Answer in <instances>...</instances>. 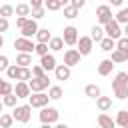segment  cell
Segmentation results:
<instances>
[{"instance_id": "cell-1", "label": "cell", "mask_w": 128, "mask_h": 128, "mask_svg": "<svg viewBox=\"0 0 128 128\" xmlns=\"http://www.w3.org/2000/svg\"><path fill=\"white\" fill-rule=\"evenodd\" d=\"M12 116H14V120H16V122H22V124H26V122L30 120V116H32V106H30V104L14 106V112H12Z\"/></svg>"}, {"instance_id": "cell-2", "label": "cell", "mask_w": 128, "mask_h": 128, "mask_svg": "<svg viewBox=\"0 0 128 128\" xmlns=\"http://www.w3.org/2000/svg\"><path fill=\"white\" fill-rule=\"evenodd\" d=\"M58 116H60V112L52 106L40 108V122L42 124H54V122H58Z\"/></svg>"}, {"instance_id": "cell-3", "label": "cell", "mask_w": 128, "mask_h": 128, "mask_svg": "<svg viewBox=\"0 0 128 128\" xmlns=\"http://www.w3.org/2000/svg\"><path fill=\"white\" fill-rule=\"evenodd\" d=\"M28 86H30L32 92H44L46 88H50V78H48V74H44L40 78H30Z\"/></svg>"}, {"instance_id": "cell-4", "label": "cell", "mask_w": 128, "mask_h": 128, "mask_svg": "<svg viewBox=\"0 0 128 128\" xmlns=\"http://www.w3.org/2000/svg\"><path fill=\"white\" fill-rule=\"evenodd\" d=\"M48 100H50V96L44 92H32L28 96V104L32 108H44V106H48Z\"/></svg>"}, {"instance_id": "cell-5", "label": "cell", "mask_w": 128, "mask_h": 128, "mask_svg": "<svg viewBox=\"0 0 128 128\" xmlns=\"http://www.w3.org/2000/svg\"><path fill=\"white\" fill-rule=\"evenodd\" d=\"M104 36H108V38H112V40H118V38L122 36V28H120V24H118L116 20L106 22V24H104Z\"/></svg>"}, {"instance_id": "cell-6", "label": "cell", "mask_w": 128, "mask_h": 128, "mask_svg": "<svg viewBox=\"0 0 128 128\" xmlns=\"http://www.w3.org/2000/svg\"><path fill=\"white\" fill-rule=\"evenodd\" d=\"M34 42H32V38H16L14 40V48L18 50V52H26V54H32L34 52Z\"/></svg>"}, {"instance_id": "cell-7", "label": "cell", "mask_w": 128, "mask_h": 128, "mask_svg": "<svg viewBox=\"0 0 128 128\" xmlns=\"http://www.w3.org/2000/svg\"><path fill=\"white\" fill-rule=\"evenodd\" d=\"M92 38L90 36H78V42H76V50L80 52V56H88L90 52H92Z\"/></svg>"}, {"instance_id": "cell-8", "label": "cell", "mask_w": 128, "mask_h": 128, "mask_svg": "<svg viewBox=\"0 0 128 128\" xmlns=\"http://www.w3.org/2000/svg\"><path fill=\"white\" fill-rule=\"evenodd\" d=\"M96 18H98V22L104 26L106 22H110V20H112V8H110L108 4L98 6V8H96Z\"/></svg>"}, {"instance_id": "cell-9", "label": "cell", "mask_w": 128, "mask_h": 128, "mask_svg": "<svg viewBox=\"0 0 128 128\" xmlns=\"http://www.w3.org/2000/svg\"><path fill=\"white\" fill-rule=\"evenodd\" d=\"M62 40L68 46H76V42H78V30H76V26H66L64 34H62Z\"/></svg>"}, {"instance_id": "cell-10", "label": "cell", "mask_w": 128, "mask_h": 128, "mask_svg": "<svg viewBox=\"0 0 128 128\" xmlns=\"http://www.w3.org/2000/svg\"><path fill=\"white\" fill-rule=\"evenodd\" d=\"M36 32H38V24H36L34 18H28L26 24L20 28V34H22L24 38H32V36H36Z\"/></svg>"}, {"instance_id": "cell-11", "label": "cell", "mask_w": 128, "mask_h": 128, "mask_svg": "<svg viewBox=\"0 0 128 128\" xmlns=\"http://www.w3.org/2000/svg\"><path fill=\"white\" fill-rule=\"evenodd\" d=\"M80 58H82V56H80V52H78L76 48H68V50L64 52V64L70 66V68L76 66V64H80Z\"/></svg>"}, {"instance_id": "cell-12", "label": "cell", "mask_w": 128, "mask_h": 128, "mask_svg": "<svg viewBox=\"0 0 128 128\" xmlns=\"http://www.w3.org/2000/svg\"><path fill=\"white\" fill-rule=\"evenodd\" d=\"M14 94H16L18 98H28V96L32 94V90H30L28 82H22V80H18V82H16V86H14Z\"/></svg>"}, {"instance_id": "cell-13", "label": "cell", "mask_w": 128, "mask_h": 128, "mask_svg": "<svg viewBox=\"0 0 128 128\" xmlns=\"http://www.w3.org/2000/svg\"><path fill=\"white\" fill-rule=\"evenodd\" d=\"M40 66H42L46 72L54 70V68H56V58H54V54H44V56H40Z\"/></svg>"}, {"instance_id": "cell-14", "label": "cell", "mask_w": 128, "mask_h": 128, "mask_svg": "<svg viewBox=\"0 0 128 128\" xmlns=\"http://www.w3.org/2000/svg\"><path fill=\"white\" fill-rule=\"evenodd\" d=\"M114 66H116V64H114L110 58H106V60H102V62L98 64V74H100V76H108Z\"/></svg>"}, {"instance_id": "cell-15", "label": "cell", "mask_w": 128, "mask_h": 128, "mask_svg": "<svg viewBox=\"0 0 128 128\" xmlns=\"http://www.w3.org/2000/svg\"><path fill=\"white\" fill-rule=\"evenodd\" d=\"M54 76H56V80H68L70 78V66H66V64L56 66L54 68Z\"/></svg>"}, {"instance_id": "cell-16", "label": "cell", "mask_w": 128, "mask_h": 128, "mask_svg": "<svg viewBox=\"0 0 128 128\" xmlns=\"http://www.w3.org/2000/svg\"><path fill=\"white\" fill-rule=\"evenodd\" d=\"M16 64H18V66H22V68H30V64H32V54L20 52V54L16 56Z\"/></svg>"}, {"instance_id": "cell-17", "label": "cell", "mask_w": 128, "mask_h": 128, "mask_svg": "<svg viewBox=\"0 0 128 128\" xmlns=\"http://www.w3.org/2000/svg\"><path fill=\"white\" fill-rule=\"evenodd\" d=\"M96 106H98V110L106 112V110L112 106V98H110V96H102V94H100V96L96 98Z\"/></svg>"}, {"instance_id": "cell-18", "label": "cell", "mask_w": 128, "mask_h": 128, "mask_svg": "<svg viewBox=\"0 0 128 128\" xmlns=\"http://www.w3.org/2000/svg\"><path fill=\"white\" fill-rule=\"evenodd\" d=\"M110 60H112L114 64H120V62H128V52L114 48V50H112V58H110Z\"/></svg>"}, {"instance_id": "cell-19", "label": "cell", "mask_w": 128, "mask_h": 128, "mask_svg": "<svg viewBox=\"0 0 128 128\" xmlns=\"http://www.w3.org/2000/svg\"><path fill=\"white\" fill-rule=\"evenodd\" d=\"M48 48L54 50V52L62 50V48H64V40H62V36H52V38L48 40Z\"/></svg>"}, {"instance_id": "cell-20", "label": "cell", "mask_w": 128, "mask_h": 128, "mask_svg": "<svg viewBox=\"0 0 128 128\" xmlns=\"http://www.w3.org/2000/svg\"><path fill=\"white\" fill-rule=\"evenodd\" d=\"M98 44H100V48H102L104 52H112V50L116 48V40H112V38H108V36H104Z\"/></svg>"}, {"instance_id": "cell-21", "label": "cell", "mask_w": 128, "mask_h": 128, "mask_svg": "<svg viewBox=\"0 0 128 128\" xmlns=\"http://www.w3.org/2000/svg\"><path fill=\"white\" fill-rule=\"evenodd\" d=\"M98 126H100V128H114L116 122H114L108 114H100V116H98Z\"/></svg>"}, {"instance_id": "cell-22", "label": "cell", "mask_w": 128, "mask_h": 128, "mask_svg": "<svg viewBox=\"0 0 128 128\" xmlns=\"http://www.w3.org/2000/svg\"><path fill=\"white\" fill-rule=\"evenodd\" d=\"M84 94H86L88 98H94V100H96L102 92H100V86H96V84H88V86L84 88Z\"/></svg>"}, {"instance_id": "cell-23", "label": "cell", "mask_w": 128, "mask_h": 128, "mask_svg": "<svg viewBox=\"0 0 128 128\" xmlns=\"http://www.w3.org/2000/svg\"><path fill=\"white\" fill-rule=\"evenodd\" d=\"M116 86H128V74L126 72H118L116 74V78L112 80V88H116Z\"/></svg>"}, {"instance_id": "cell-24", "label": "cell", "mask_w": 128, "mask_h": 128, "mask_svg": "<svg viewBox=\"0 0 128 128\" xmlns=\"http://www.w3.org/2000/svg\"><path fill=\"white\" fill-rule=\"evenodd\" d=\"M120 128H128V110H120L116 114V120H114Z\"/></svg>"}, {"instance_id": "cell-25", "label": "cell", "mask_w": 128, "mask_h": 128, "mask_svg": "<svg viewBox=\"0 0 128 128\" xmlns=\"http://www.w3.org/2000/svg\"><path fill=\"white\" fill-rule=\"evenodd\" d=\"M90 38H92V42H100V40L104 38V28H102V26H92Z\"/></svg>"}, {"instance_id": "cell-26", "label": "cell", "mask_w": 128, "mask_h": 128, "mask_svg": "<svg viewBox=\"0 0 128 128\" xmlns=\"http://www.w3.org/2000/svg\"><path fill=\"white\" fill-rule=\"evenodd\" d=\"M14 12H16V16H24V18H28L30 12H32V8H30V4H18V6L14 8Z\"/></svg>"}, {"instance_id": "cell-27", "label": "cell", "mask_w": 128, "mask_h": 128, "mask_svg": "<svg viewBox=\"0 0 128 128\" xmlns=\"http://www.w3.org/2000/svg\"><path fill=\"white\" fill-rule=\"evenodd\" d=\"M50 38H52V34H50L48 28H38V32H36V40H38V42H46V44H48Z\"/></svg>"}, {"instance_id": "cell-28", "label": "cell", "mask_w": 128, "mask_h": 128, "mask_svg": "<svg viewBox=\"0 0 128 128\" xmlns=\"http://www.w3.org/2000/svg\"><path fill=\"white\" fill-rule=\"evenodd\" d=\"M12 124H14V116L2 112V114H0V128H10Z\"/></svg>"}, {"instance_id": "cell-29", "label": "cell", "mask_w": 128, "mask_h": 128, "mask_svg": "<svg viewBox=\"0 0 128 128\" xmlns=\"http://www.w3.org/2000/svg\"><path fill=\"white\" fill-rule=\"evenodd\" d=\"M10 92H14V86L0 76V96H6V94H10Z\"/></svg>"}, {"instance_id": "cell-30", "label": "cell", "mask_w": 128, "mask_h": 128, "mask_svg": "<svg viewBox=\"0 0 128 128\" xmlns=\"http://www.w3.org/2000/svg\"><path fill=\"white\" fill-rule=\"evenodd\" d=\"M18 72H20V66H18V64H10V66L6 68L8 80H18Z\"/></svg>"}, {"instance_id": "cell-31", "label": "cell", "mask_w": 128, "mask_h": 128, "mask_svg": "<svg viewBox=\"0 0 128 128\" xmlns=\"http://www.w3.org/2000/svg\"><path fill=\"white\" fill-rule=\"evenodd\" d=\"M16 102H18V96H16L14 92H10V94L2 96V104H4V106H10V108H14V106H16Z\"/></svg>"}, {"instance_id": "cell-32", "label": "cell", "mask_w": 128, "mask_h": 128, "mask_svg": "<svg viewBox=\"0 0 128 128\" xmlns=\"http://www.w3.org/2000/svg\"><path fill=\"white\" fill-rule=\"evenodd\" d=\"M78 8H74V6H64V18H68V20H74V18H78Z\"/></svg>"}, {"instance_id": "cell-33", "label": "cell", "mask_w": 128, "mask_h": 128, "mask_svg": "<svg viewBox=\"0 0 128 128\" xmlns=\"http://www.w3.org/2000/svg\"><path fill=\"white\" fill-rule=\"evenodd\" d=\"M62 94H64V92H62L60 86H50V88H48V96H50V100H60Z\"/></svg>"}, {"instance_id": "cell-34", "label": "cell", "mask_w": 128, "mask_h": 128, "mask_svg": "<svg viewBox=\"0 0 128 128\" xmlns=\"http://www.w3.org/2000/svg\"><path fill=\"white\" fill-rule=\"evenodd\" d=\"M114 20H116L118 24H128V8H120Z\"/></svg>"}, {"instance_id": "cell-35", "label": "cell", "mask_w": 128, "mask_h": 128, "mask_svg": "<svg viewBox=\"0 0 128 128\" xmlns=\"http://www.w3.org/2000/svg\"><path fill=\"white\" fill-rule=\"evenodd\" d=\"M112 90H114V96H116V98H120V100L128 98V86H116V88H112Z\"/></svg>"}, {"instance_id": "cell-36", "label": "cell", "mask_w": 128, "mask_h": 128, "mask_svg": "<svg viewBox=\"0 0 128 128\" xmlns=\"http://www.w3.org/2000/svg\"><path fill=\"white\" fill-rule=\"evenodd\" d=\"M44 8L50 10V12H56V10L62 8V4H60L58 0H44Z\"/></svg>"}, {"instance_id": "cell-37", "label": "cell", "mask_w": 128, "mask_h": 128, "mask_svg": "<svg viewBox=\"0 0 128 128\" xmlns=\"http://www.w3.org/2000/svg\"><path fill=\"white\" fill-rule=\"evenodd\" d=\"M32 78V70L30 68H22L20 66V72H18V80H22V82H28Z\"/></svg>"}, {"instance_id": "cell-38", "label": "cell", "mask_w": 128, "mask_h": 128, "mask_svg": "<svg viewBox=\"0 0 128 128\" xmlns=\"http://www.w3.org/2000/svg\"><path fill=\"white\" fill-rule=\"evenodd\" d=\"M34 52H36L38 56H44V54H48V44H46V42H36V46H34Z\"/></svg>"}, {"instance_id": "cell-39", "label": "cell", "mask_w": 128, "mask_h": 128, "mask_svg": "<svg viewBox=\"0 0 128 128\" xmlns=\"http://www.w3.org/2000/svg\"><path fill=\"white\" fill-rule=\"evenodd\" d=\"M12 14H14V6H10V4L0 6V16H2V18H8V16H12Z\"/></svg>"}, {"instance_id": "cell-40", "label": "cell", "mask_w": 128, "mask_h": 128, "mask_svg": "<svg viewBox=\"0 0 128 128\" xmlns=\"http://www.w3.org/2000/svg\"><path fill=\"white\" fill-rule=\"evenodd\" d=\"M32 18L34 20H40V18H44V14H46V8L44 6H40V8H32Z\"/></svg>"}, {"instance_id": "cell-41", "label": "cell", "mask_w": 128, "mask_h": 128, "mask_svg": "<svg viewBox=\"0 0 128 128\" xmlns=\"http://www.w3.org/2000/svg\"><path fill=\"white\" fill-rule=\"evenodd\" d=\"M116 48H118V50L128 52V38H126V36H120V38L116 40Z\"/></svg>"}, {"instance_id": "cell-42", "label": "cell", "mask_w": 128, "mask_h": 128, "mask_svg": "<svg viewBox=\"0 0 128 128\" xmlns=\"http://www.w3.org/2000/svg\"><path fill=\"white\" fill-rule=\"evenodd\" d=\"M30 70H32V78H40V76H44V74H46V70H44V68H42L40 64H36V66H32Z\"/></svg>"}, {"instance_id": "cell-43", "label": "cell", "mask_w": 128, "mask_h": 128, "mask_svg": "<svg viewBox=\"0 0 128 128\" xmlns=\"http://www.w3.org/2000/svg\"><path fill=\"white\" fill-rule=\"evenodd\" d=\"M8 66H10L8 64V56H0V72H6Z\"/></svg>"}, {"instance_id": "cell-44", "label": "cell", "mask_w": 128, "mask_h": 128, "mask_svg": "<svg viewBox=\"0 0 128 128\" xmlns=\"http://www.w3.org/2000/svg\"><path fill=\"white\" fill-rule=\"evenodd\" d=\"M8 26H10V24H8V18H2V16H0V34H2V32H6V30H8Z\"/></svg>"}, {"instance_id": "cell-45", "label": "cell", "mask_w": 128, "mask_h": 128, "mask_svg": "<svg viewBox=\"0 0 128 128\" xmlns=\"http://www.w3.org/2000/svg\"><path fill=\"white\" fill-rule=\"evenodd\" d=\"M84 4H86V0H70V6H74V8H78V10H80Z\"/></svg>"}, {"instance_id": "cell-46", "label": "cell", "mask_w": 128, "mask_h": 128, "mask_svg": "<svg viewBox=\"0 0 128 128\" xmlns=\"http://www.w3.org/2000/svg\"><path fill=\"white\" fill-rule=\"evenodd\" d=\"M28 4H30V8H40V6H44V0H30Z\"/></svg>"}, {"instance_id": "cell-47", "label": "cell", "mask_w": 128, "mask_h": 128, "mask_svg": "<svg viewBox=\"0 0 128 128\" xmlns=\"http://www.w3.org/2000/svg\"><path fill=\"white\" fill-rule=\"evenodd\" d=\"M26 20H28V18H24V16H18V18H16V26H18V28H22V26L26 24Z\"/></svg>"}, {"instance_id": "cell-48", "label": "cell", "mask_w": 128, "mask_h": 128, "mask_svg": "<svg viewBox=\"0 0 128 128\" xmlns=\"http://www.w3.org/2000/svg\"><path fill=\"white\" fill-rule=\"evenodd\" d=\"M108 2H110L112 6H122V2H124V0H108Z\"/></svg>"}, {"instance_id": "cell-49", "label": "cell", "mask_w": 128, "mask_h": 128, "mask_svg": "<svg viewBox=\"0 0 128 128\" xmlns=\"http://www.w3.org/2000/svg\"><path fill=\"white\" fill-rule=\"evenodd\" d=\"M122 34H124V36L128 38V24H124V30H122Z\"/></svg>"}, {"instance_id": "cell-50", "label": "cell", "mask_w": 128, "mask_h": 128, "mask_svg": "<svg viewBox=\"0 0 128 128\" xmlns=\"http://www.w3.org/2000/svg\"><path fill=\"white\" fill-rule=\"evenodd\" d=\"M58 2H60L62 6H68V4H70V0H58Z\"/></svg>"}, {"instance_id": "cell-51", "label": "cell", "mask_w": 128, "mask_h": 128, "mask_svg": "<svg viewBox=\"0 0 128 128\" xmlns=\"http://www.w3.org/2000/svg\"><path fill=\"white\" fill-rule=\"evenodd\" d=\"M54 128H70V126H68V124H56Z\"/></svg>"}, {"instance_id": "cell-52", "label": "cell", "mask_w": 128, "mask_h": 128, "mask_svg": "<svg viewBox=\"0 0 128 128\" xmlns=\"http://www.w3.org/2000/svg\"><path fill=\"white\" fill-rule=\"evenodd\" d=\"M2 46H4V36L0 34V48H2Z\"/></svg>"}, {"instance_id": "cell-53", "label": "cell", "mask_w": 128, "mask_h": 128, "mask_svg": "<svg viewBox=\"0 0 128 128\" xmlns=\"http://www.w3.org/2000/svg\"><path fill=\"white\" fill-rule=\"evenodd\" d=\"M40 128H52V124H42Z\"/></svg>"}, {"instance_id": "cell-54", "label": "cell", "mask_w": 128, "mask_h": 128, "mask_svg": "<svg viewBox=\"0 0 128 128\" xmlns=\"http://www.w3.org/2000/svg\"><path fill=\"white\" fill-rule=\"evenodd\" d=\"M2 110H4V104H2V102H0V114H2Z\"/></svg>"}, {"instance_id": "cell-55", "label": "cell", "mask_w": 128, "mask_h": 128, "mask_svg": "<svg viewBox=\"0 0 128 128\" xmlns=\"http://www.w3.org/2000/svg\"><path fill=\"white\" fill-rule=\"evenodd\" d=\"M126 74H128V72H126Z\"/></svg>"}, {"instance_id": "cell-56", "label": "cell", "mask_w": 128, "mask_h": 128, "mask_svg": "<svg viewBox=\"0 0 128 128\" xmlns=\"http://www.w3.org/2000/svg\"><path fill=\"white\" fill-rule=\"evenodd\" d=\"M98 128H100V126H98Z\"/></svg>"}]
</instances>
